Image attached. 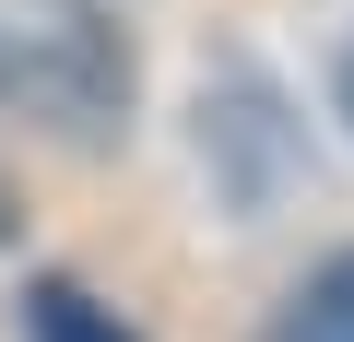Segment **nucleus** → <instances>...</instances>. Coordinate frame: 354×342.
<instances>
[{
	"label": "nucleus",
	"instance_id": "20e7f679",
	"mask_svg": "<svg viewBox=\"0 0 354 342\" xmlns=\"http://www.w3.org/2000/svg\"><path fill=\"white\" fill-rule=\"evenodd\" d=\"M272 342H354V248L295 283V307L272 319Z\"/></svg>",
	"mask_w": 354,
	"mask_h": 342
},
{
	"label": "nucleus",
	"instance_id": "f257e3e1",
	"mask_svg": "<svg viewBox=\"0 0 354 342\" xmlns=\"http://www.w3.org/2000/svg\"><path fill=\"white\" fill-rule=\"evenodd\" d=\"M0 106L59 142H106L130 118V36L95 0H0Z\"/></svg>",
	"mask_w": 354,
	"mask_h": 342
},
{
	"label": "nucleus",
	"instance_id": "7ed1b4c3",
	"mask_svg": "<svg viewBox=\"0 0 354 342\" xmlns=\"http://www.w3.org/2000/svg\"><path fill=\"white\" fill-rule=\"evenodd\" d=\"M24 342H142V330H130L118 307H95L71 272H48V283L24 295Z\"/></svg>",
	"mask_w": 354,
	"mask_h": 342
},
{
	"label": "nucleus",
	"instance_id": "39448f33",
	"mask_svg": "<svg viewBox=\"0 0 354 342\" xmlns=\"http://www.w3.org/2000/svg\"><path fill=\"white\" fill-rule=\"evenodd\" d=\"M330 95H342V118H354V48H342V83H330Z\"/></svg>",
	"mask_w": 354,
	"mask_h": 342
},
{
	"label": "nucleus",
	"instance_id": "423d86ee",
	"mask_svg": "<svg viewBox=\"0 0 354 342\" xmlns=\"http://www.w3.org/2000/svg\"><path fill=\"white\" fill-rule=\"evenodd\" d=\"M0 248H12V178H0Z\"/></svg>",
	"mask_w": 354,
	"mask_h": 342
},
{
	"label": "nucleus",
	"instance_id": "f03ea898",
	"mask_svg": "<svg viewBox=\"0 0 354 342\" xmlns=\"http://www.w3.org/2000/svg\"><path fill=\"white\" fill-rule=\"evenodd\" d=\"M201 153H213V165L248 153V165H236V201H272V178H283V153H295V142H283V95H272L248 59L201 95Z\"/></svg>",
	"mask_w": 354,
	"mask_h": 342
}]
</instances>
